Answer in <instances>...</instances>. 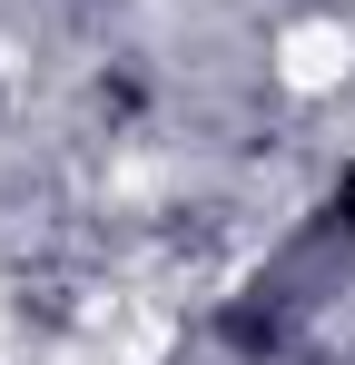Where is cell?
<instances>
[{
    "label": "cell",
    "mask_w": 355,
    "mask_h": 365,
    "mask_svg": "<svg viewBox=\"0 0 355 365\" xmlns=\"http://www.w3.org/2000/svg\"><path fill=\"white\" fill-rule=\"evenodd\" d=\"M336 217H346V227H355V187H346V197H336Z\"/></svg>",
    "instance_id": "6da1fadb"
}]
</instances>
